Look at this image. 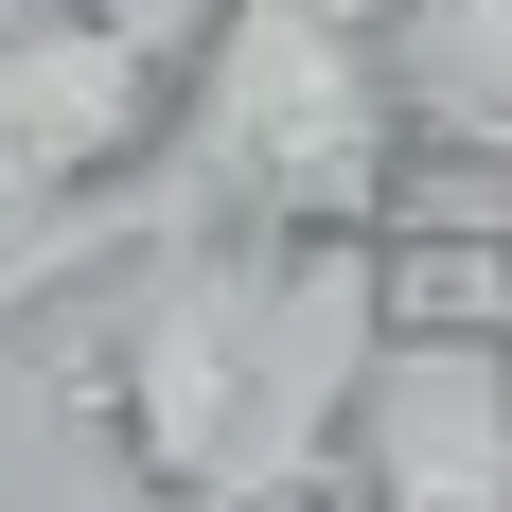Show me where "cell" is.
Listing matches in <instances>:
<instances>
[{
	"label": "cell",
	"instance_id": "7a4b0ae2",
	"mask_svg": "<svg viewBox=\"0 0 512 512\" xmlns=\"http://www.w3.org/2000/svg\"><path fill=\"white\" fill-rule=\"evenodd\" d=\"M407 159V89H389V18L371 0H230L212 53L177 71V212L195 230H248V248H336L371 230Z\"/></svg>",
	"mask_w": 512,
	"mask_h": 512
},
{
	"label": "cell",
	"instance_id": "5b68a950",
	"mask_svg": "<svg viewBox=\"0 0 512 512\" xmlns=\"http://www.w3.org/2000/svg\"><path fill=\"white\" fill-rule=\"evenodd\" d=\"M371 18H389V89H407V124L512 142V0H371Z\"/></svg>",
	"mask_w": 512,
	"mask_h": 512
},
{
	"label": "cell",
	"instance_id": "8992f818",
	"mask_svg": "<svg viewBox=\"0 0 512 512\" xmlns=\"http://www.w3.org/2000/svg\"><path fill=\"white\" fill-rule=\"evenodd\" d=\"M89 18H106V36H124V53H159V71H195V53H212V18H230V0H89Z\"/></svg>",
	"mask_w": 512,
	"mask_h": 512
},
{
	"label": "cell",
	"instance_id": "3957f363",
	"mask_svg": "<svg viewBox=\"0 0 512 512\" xmlns=\"http://www.w3.org/2000/svg\"><path fill=\"white\" fill-rule=\"evenodd\" d=\"M177 142V71L124 53L89 0H0V283L53 301L106 195H142Z\"/></svg>",
	"mask_w": 512,
	"mask_h": 512
},
{
	"label": "cell",
	"instance_id": "277c9868",
	"mask_svg": "<svg viewBox=\"0 0 512 512\" xmlns=\"http://www.w3.org/2000/svg\"><path fill=\"white\" fill-rule=\"evenodd\" d=\"M336 477H371V495H407V512H495V495H512V354L371 336Z\"/></svg>",
	"mask_w": 512,
	"mask_h": 512
},
{
	"label": "cell",
	"instance_id": "52a82bcc",
	"mask_svg": "<svg viewBox=\"0 0 512 512\" xmlns=\"http://www.w3.org/2000/svg\"><path fill=\"white\" fill-rule=\"evenodd\" d=\"M18 318H36V301H18V283H0V336H18Z\"/></svg>",
	"mask_w": 512,
	"mask_h": 512
},
{
	"label": "cell",
	"instance_id": "6da1fadb",
	"mask_svg": "<svg viewBox=\"0 0 512 512\" xmlns=\"http://www.w3.org/2000/svg\"><path fill=\"white\" fill-rule=\"evenodd\" d=\"M354 354H371L354 230L336 248H248V230H195V212H159V248L53 336V371L89 389V424L159 495H301V477H336Z\"/></svg>",
	"mask_w": 512,
	"mask_h": 512
}]
</instances>
